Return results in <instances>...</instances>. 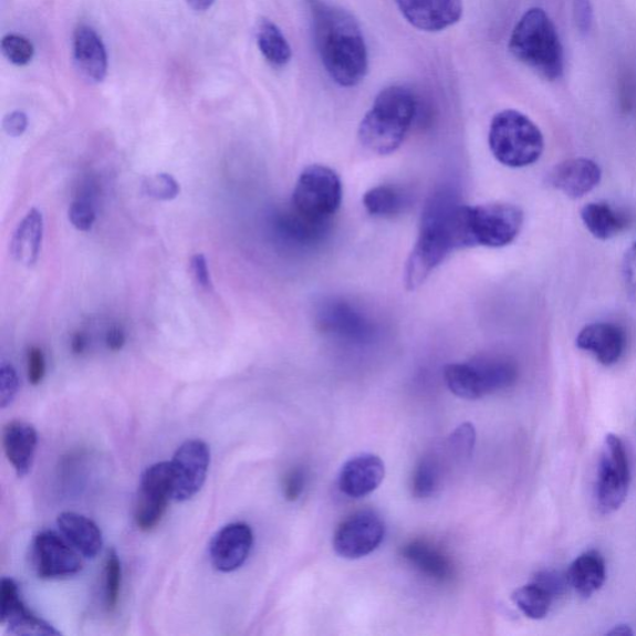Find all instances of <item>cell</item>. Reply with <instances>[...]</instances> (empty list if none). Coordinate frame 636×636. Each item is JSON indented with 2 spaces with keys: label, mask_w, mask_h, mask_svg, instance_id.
Returning a JSON list of instances; mask_svg holds the SVG:
<instances>
[{
  "label": "cell",
  "mask_w": 636,
  "mask_h": 636,
  "mask_svg": "<svg viewBox=\"0 0 636 636\" xmlns=\"http://www.w3.org/2000/svg\"><path fill=\"white\" fill-rule=\"evenodd\" d=\"M74 59L79 72L90 83H103L107 75V53L94 28L80 25L75 30Z\"/></svg>",
  "instance_id": "obj_21"
},
{
  "label": "cell",
  "mask_w": 636,
  "mask_h": 636,
  "mask_svg": "<svg viewBox=\"0 0 636 636\" xmlns=\"http://www.w3.org/2000/svg\"><path fill=\"white\" fill-rule=\"evenodd\" d=\"M126 343V333L123 327L114 326L111 327L106 335L107 348L114 352L124 348Z\"/></svg>",
  "instance_id": "obj_45"
},
{
  "label": "cell",
  "mask_w": 636,
  "mask_h": 636,
  "mask_svg": "<svg viewBox=\"0 0 636 636\" xmlns=\"http://www.w3.org/2000/svg\"><path fill=\"white\" fill-rule=\"evenodd\" d=\"M476 428L470 423L462 424L449 438L448 444L451 456L458 460L469 459L473 447H476Z\"/></svg>",
  "instance_id": "obj_35"
},
{
  "label": "cell",
  "mask_w": 636,
  "mask_h": 636,
  "mask_svg": "<svg viewBox=\"0 0 636 636\" xmlns=\"http://www.w3.org/2000/svg\"><path fill=\"white\" fill-rule=\"evenodd\" d=\"M3 450L19 478L28 476L33 468L38 447L37 429L23 420H13L3 428Z\"/></svg>",
  "instance_id": "obj_22"
},
{
  "label": "cell",
  "mask_w": 636,
  "mask_h": 636,
  "mask_svg": "<svg viewBox=\"0 0 636 636\" xmlns=\"http://www.w3.org/2000/svg\"><path fill=\"white\" fill-rule=\"evenodd\" d=\"M58 528L64 539L85 559L93 560L103 549V532L97 524L83 514L75 512L60 513Z\"/></svg>",
  "instance_id": "obj_24"
},
{
  "label": "cell",
  "mask_w": 636,
  "mask_h": 636,
  "mask_svg": "<svg viewBox=\"0 0 636 636\" xmlns=\"http://www.w3.org/2000/svg\"><path fill=\"white\" fill-rule=\"evenodd\" d=\"M0 622L14 635H60L53 625L27 608L12 578H3L0 583Z\"/></svg>",
  "instance_id": "obj_15"
},
{
  "label": "cell",
  "mask_w": 636,
  "mask_h": 636,
  "mask_svg": "<svg viewBox=\"0 0 636 636\" xmlns=\"http://www.w3.org/2000/svg\"><path fill=\"white\" fill-rule=\"evenodd\" d=\"M171 499L170 461H161L149 467L139 481L135 522L138 530L149 532L164 519Z\"/></svg>",
  "instance_id": "obj_11"
},
{
  "label": "cell",
  "mask_w": 636,
  "mask_h": 636,
  "mask_svg": "<svg viewBox=\"0 0 636 636\" xmlns=\"http://www.w3.org/2000/svg\"><path fill=\"white\" fill-rule=\"evenodd\" d=\"M210 466V450L204 440L190 439L177 449L171 468V499L185 502L204 488Z\"/></svg>",
  "instance_id": "obj_12"
},
{
  "label": "cell",
  "mask_w": 636,
  "mask_h": 636,
  "mask_svg": "<svg viewBox=\"0 0 636 636\" xmlns=\"http://www.w3.org/2000/svg\"><path fill=\"white\" fill-rule=\"evenodd\" d=\"M623 279L632 295H636V240L623 260Z\"/></svg>",
  "instance_id": "obj_41"
},
{
  "label": "cell",
  "mask_w": 636,
  "mask_h": 636,
  "mask_svg": "<svg viewBox=\"0 0 636 636\" xmlns=\"http://www.w3.org/2000/svg\"><path fill=\"white\" fill-rule=\"evenodd\" d=\"M18 390V373L10 363L3 362L0 367V407H9L14 402Z\"/></svg>",
  "instance_id": "obj_38"
},
{
  "label": "cell",
  "mask_w": 636,
  "mask_h": 636,
  "mask_svg": "<svg viewBox=\"0 0 636 636\" xmlns=\"http://www.w3.org/2000/svg\"><path fill=\"white\" fill-rule=\"evenodd\" d=\"M517 365L507 357L484 356L451 363L444 369L447 386L459 398L477 400L508 389L518 380Z\"/></svg>",
  "instance_id": "obj_6"
},
{
  "label": "cell",
  "mask_w": 636,
  "mask_h": 636,
  "mask_svg": "<svg viewBox=\"0 0 636 636\" xmlns=\"http://www.w3.org/2000/svg\"><path fill=\"white\" fill-rule=\"evenodd\" d=\"M571 587L583 598H591L607 580V565L598 551L584 552L573 561L567 572Z\"/></svg>",
  "instance_id": "obj_27"
},
{
  "label": "cell",
  "mask_w": 636,
  "mask_h": 636,
  "mask_svg": "<svg viewBox=\"0 0 636 636\" xmlns=\"http://www.w3.org/2000/svg\"><path fill=\"white\" fill-rule=\"evenodd\" d=\"M306 481L307 477L304 469L296 468L290 470L284 478V483H282L284 498L290 502L298 501L301 494L304 493Z\"/></svg>",
  "instance_id": "obj_39"
},
{
  "label": "cell",
  "mask_w": 636,
  "mask_h": 636,
  "mask_svg": "<svg viewBox=\"0 0 636 636\" xmlns=\"http://www.w3.org/2000/svg\"><path fill=\"white\" fill-rule=\"evenodd\" d=\"M489 145L501 165L523 168L541 158L544 138L530 117L517 110H503L491 121Z\"/></svg>",
  "instance_id": "obj_5"
},
{
  "label": "cell",
  "mask_w": 636,
  "mask_h": 636,
  "mask_svg": "<svg viewBox=\"0 0 636 636\" xmlns=\"http://www.w3.org/2000/svg\"><path fill=\"white\" fill-rule=\"evenodd\" d=\"M633 630L630 629L629 625H617V627H614L608 635H618V636H627V635H633Z\"/></svg>",
  "instance_id": "obj_48"
},
{
  "label": "cell",
  "mask_w": 636,
  "mask_h": 636,
  "mask_svg": "<svg viewBox=\"0 0 636 636\" xmlns=\"http://www.w3.org/2000/svg\"><path fill=\"white\" fill-rule=\"evenodd\" d=\"M254 546V533L244 522L227 524L217 532L209 544V559L213 567L221 573L239 570L250 556Z\"/></svg>",
  "instance_id": "obj_14"
},
{
  "label": "cell",
  "mask_w": 636,
  "mask_h": 636,
  "mask_svg": "<svg viewBox=\"0 0 636 636\" xmlns=\"http://www.w3.org/2000/svg\"><path fill=\"white\" fill-rule=\"evenodd\" d=\"M46 373V361L42 348L32 347L28 351V379L33 386L43 382Z\"/></svg>",
  "instance_id": "obj_40"
},
{
  "label": "cell",
  "mask_w": 636,
  "mask_h": 636,
  "mask_svg": "<svg viewBox=\"0 0 636 636\" xmlns=\"http://www.w3.org/2000/svg\"><path fill=\"white\" fill-rule=\"evenodd\" d=\"M215 2L216 0H187L188 6L196 12H206Z\"/></svg>",
  "instance_id": "obj_47"
},
{
  "label": "cell",
  "mask_w": 636,
  "mask_h": 636,
  "mask_svg": "<svg viewBox=\"0 0 636 636\" xmlns=\"http://www.w3.org/2000/svg\"><path fill=\"white\" fill-rule=\"evenodd\" d=\"M144 190L150 198L168 201L179 196L180 186L170 175L159 174L145 181Z\"/></svg>",
  "instance_id": "obj_36"
},
{
  "label": "cell",
  "mask_w": 636,
  "mask_h": 636,
  "mask_svg": "<svg viewBox=\"0 0 636 636\" xmlns=\"http://www.w3.org/2000/svg\"><path fill=\"white\" fill-rule=\"evenodd\" d=\"M575 23L581 32L587 33L592 25L593 12L590 0H574Z\"/></svg>",
  "instance_id": "obj_44"
},
{
  "label": "cell",
  "mask_w": 636,
  "mask_h": 636,
  "mask_svg": "<svg viewBox=\"0 0 636 636\" xmlns=\"http://www.w3.org/2000/svg\"><path fill=\"white\" fill-rule=\"evenodd\" d=\"M417 111L418 100L410 88L393 85L382 90L361 121V144L373 154L396 153L406 139Z\"/></svg>",
  "instance_id": "obj_3"
},
{
  "label": "cell",
  "mask_w": 636,
  "mask_h": 636,
  "mask_svg": "<svg viewBox=\"0 0 636 636\" xmlns=\"http://www.w3.org/2000/svg\"><path fill=\"white\" fill-rule=\"evenodd\" d=\"M602 169L588 158H572L554 166L548 175L550 187L563 195L580 199L601 184Z\"/></svg>",
  "instance_id": "obj_17"
},
{
  "label": "cell",
  "mask_w": 636,
  "mask_h": 636,
  "mask_svg": "<svg viewBox=\"0 0 636 636\" xmlns=\"http://www.w3.org/2000/svg\"><path fill=\"white\" fill-rule=\"evenodd\" d=\"M554 598H556V595L536 577L512 594V601L517 604V607L528 618L533 621H541L548 617Z\"/></svg>",
  "instance_id": "obj_29"
},
{
  "label": "cell",
  "mask_w": 636,
  "mask_h": 636,
  "mask_svg": "<svg viewBox=\"0 0 636 636\" xmlns=\"http://www.w3.org/2000/svg\"><path fill=\"white\" fill-rule=\"evenodd\" d=\"M34 572L42 580L74 577L83 570L80 553L54 531L37 534L30 550Z\"/></svg>",
  "instance_id": "obj_13"
},
{
  "label": "cell",
  "mask_w": 636,
  "mask_h": 636,
  "mask_svg": "<svg viewBox=\"0 0 636 636\" xmlns=\"http://www.w3.org/2000/svg\"><path fill=\"white\" fill-rule=\"evenodd\" d=\"M400 13L414 28L437 33L457 24L462 17V0H395Z\"/></svg>",
  "instance_id": "obj_16"
},
{
  "label": "cell",
  "mask_w": 636,
  "mask_h": 636,
  "mask_svg": "<svg viewBox=\"0 0 636 636\" xmlns=\"http://www.w3.org/2000/svg\"><path fill=\"white\" fill-rule=\"evenodd\" d=\"M342 181L330 167H307L298 179L291 208L321 225H330L342 204Z\"/></svg>",
  "instance_id": "obj_7"
},
{
  "label": "cell",
  "mask_w": 636,
  "mask_h": 636,
  "mask_svg": "<svg viewBox=\"0 0 636 636\" xmlns=\"http://www.w3.org/2000/svg\"><path fill=\"white\" fill-rule=\"evenodd\" d=\"M363 206L372 217L393 218L406 206V197L396 187L377 186L363 196Z\"/></svg>",
  "instance_id": "obj_31"
},
{
  "label": "cell",
  "mask_w": 636,
  "mask_h": 636,
  "mask_svg": "<svg viewBox=\"0 0 636 636\" xmlns=\"http://www.w3.org/2000/svg\"><path fill=\"white\" fill-rule=\"evenodd\" d=\"M386 536V524L376 512L359 511L343 521L333 536L338 556L359 560L375 552Z\"/></svg>",
  "instance_id": "obj_10"
},
{
  "label": "cell",
  "mask_w": 636,
  "mask_h": 636,
  "mask_svg": "<svg viewBox=\"0 0 636 636\" xmlns=\"http://www.w3.org/2000/svg\"><path fill=\"white\" fill-rule=\"evenodd\" d=\"M386 477V467L375 453H361L342 467L338 487L351 499H362L376 491Z\"/></svg>",
  "instance_id": "obj_19"
},
{
  "label": "cell",
  "mask_w": 636,
  "mask_h": 636,
  "mask_svg": "<svg viewBox=\"0 0 636 636\" xmlns=\"http://www.w3.org/2000/svg\"><path fill=\"white\" fill-rule=\"evenodd\" d=\"M581 217L590 233L599 240L617 237L629 223L627 216L604 201L584 206Z\"/></svg>",
  "instance_id": "obj_28"
},
{
  "label": "cell",
  "mask_w": 636,
  "mask_h": 636,
  "mask_svg": "<svg viewBox=\"0 0 636 636\" xmlns=\"http://www.w3.org/2000/svg\"><path fill=\"white\" fill-rule=\"evenodd\" d=\"M3 128L10 137H20L28 128V116L23 111H13L3 119Z\"/></svg>",
  "instance_id": "obj_43"
},
{
  "label": "cell",
  "mask_w": 636,
  "mask_h": 636,
  "mask_svg": "<svg viewBox=\"0 0 636 636\" xmlns=\"http://www.w3.org/2000/svg\"><path fill=\"white\" fill-rule=\"evenodd\" d=\"M121 582H123V569L117 553L113 550L108 552L105 564V605L110 613L117 608Z\"/></svg>",
  "instance_id": "obj_33"
},
{
  "label": "cell",
  "mask_w": 636,
  "mask_h": 636,
  "mask_svg": "<svg viewBox=\"0 0 636 636\" xmlns=\"http://www.w3.org/2000/svg\"><path fill=\"white\" fill-rule=\"evenodd\" d=\"M442 467L436 457L423 458L411 478V493L417 499H428L436 493L441 484Z\"/></svg>",
  "instance_id": "obj_32"
},
{
  "label": "cell",
  "mask_w": 636,
  "mask_h": 636,
  "mask_svg": "<svg viewBox=\"0 0 636 636\" xmlns=\"http://www.w3.org/2000/svg\"><path fill=\"white\" fill-rule=\"evenodd\" d=\"M305 2L323 67L340 86H357L366 77L369 62L365 35L356 18L327 0Z\"/></svg>",
  "instance_id": "obj_2"
},
{
  "label": "cell",
  "mask_w": 636,
  "mask_h": 636,
  "mask_svg": "<svg viewBox=\"0 0 636 636\" xmlns=\"http://www.w3.org/2000/svg\"><path fill=\"white\" fill-rule=\"evenodd\" d=\"M258 46L267 62L278 69L285 67L292 58V50L284 33L270 19H261L257 30Z\"/></svg>",
  "instance_id": "obj_30"
},
{
  "label": "cell",
  "mask_w": 636,
  "mask_h": 636,
  "mask_svg": "<svg viewBox=\"0 0 636 636\" xmlns=\"http://www.w3.org/2000/svg\"><path fill=\"white\" fill-rule=\"evenodd\" d=\"M69 220L79 231H90L93 229L96 221V210L86 198H81L74 201L69 209Z\"/></svg>",
  "instance_id": "obj_37"
},
{
  "label": "cell",
  "mask_w": 636,
  "mask_h": 636,
  "mask_svg": "<svg viewBox=\"0 0 636 636\" xmlns=\"http://www.w3.org/2000/svg\"><path fill=\"white\" fill-rule=\"evenodd\" d=\"M523 211L509 204L469 206L473 247L503 248L517 240L523 227Z\"/></svg>",
  "instance_id": "obj_9"
},
{
  "label": "cell",
  "mask_w": 636,
  "mask_h": 636,
  "mask_svg": "<svg viewBox=\"0 0 636 636\" xmlns=\"http://www.w3.org/2000/svg\"><path fill=\"white\" fill-rule=\"evenodd\" d=\"M191 275H194L197 284L205 290L211 289L210 272L208 261L204 254H197L190 260Z\"/></svg>",
  "instance_id": "obj_42"
},
{
  "label": "cell",
  "mask_w": 636,
  "mask_h": 636,
  "mask_svg": "<svg viewBox=\"0 0 636 636\" xmlns=\"http://www.w3.org/2000/svg\"><path fill=\"white\" fill-rule=\"evenodd\" d=\"M630 462L623 440L608 434L603 442L599 458L595 498L601 513L618 511L627 500L630 487Z\"/></svg>",
  "instance_id": "obj_8"
},
{
  "label": "cell",
  "mask_w": 636,
  "mask_h": 636,
  "mask_svg": "<svg viewBox=\"0 0 636 636\" xmlns=\"http://www.w3.org/2000/svg\"><path fill=\"white\" fill-rule=\"evenodd\" d=\"M400 554L414 569L431 581L449 583L456 575V569L447 554L427 541H410L404 544Z\"/></svg>",
  "instance_id": "obj_23"
},
{
  "label": "cell",
  "mask_w": 636,
  "mask_h": 636,
  "mask_svg": "<svg viewBox=\"0 0 636 636\" xmlns=\"http://www.w3.org/2000/svg\"><path fill=\"white\" fill-rule=\"evenodd\" d=\"M2 53L10 63L24 66L32 62L35 49L23 35L8 34L2 40Z\"/></svg>",
  "instance_id": "obj_34"
},
{
  "label": "cell",
  "mask_w": 636,
  "mask_h": 636,
  "mask_svg": "<svg viewBox=\"0 0 636 636\" xmlns=\"http://www.w3.org/2000/svg\"><path fill=\"white\" fill-rule=\"evenodd\" d=\"M575 345L608 367L623 357L627 348V333L612 322L592 323L580 332Z\"/></svg>",
  "instance_id": "obj_18"
},
{
  "label": "cell",
  "mask_w": 636,
  "mask_h": 636,
  "mask_svg": "<svg viewBox=\"0 0 636 636\" xmlns=\"http://www.w3.org/2000/svg\"><path fill=\"white\" fill-rule=\"evenodd\" d=\"M510 52L543 79L556 81L564 73V52L551 18L541 8H531L519 20L510 38Z\"/></svg>",
  "instance_id": "obj_4"
},
{
  "label": "cell",
  "mask_w": 636,
  "mask_h": 636,
  "mask_svg": "<svg viewBox=\"0 0 636 636\" xmlns=\"http://www.w3.org/2000/svg\"><path fill=\"white\" fill-rule=\"evenodd\" d=\"M473 248L469 228V206L448 194L434 196L423 211L419 236L404 270V284L413 291L453 251Z\"/></svg>",
  "instance_id": "obj_1"
},
{
  "label": "cell",
  "mask_w": 636,
  "mask_h": 636,
  "mask_svg": "<svg viewBox=\"0 0 636 636\" xmlns=\"http://www.w3.org/2000/svg\"><path fill=\"white\" fill-rule=\"evenodd\" d=\"M319 325L330 335L353 342L365 341L372 333L367 319L343 301L323 305L319 312Z\"/></svg>",
  "instance_id": "obj_20"
},
{
  "label": "cell",
  "mask_w": 636,
  "mask_h": 636,
  "mask_svg": "<svg viewBox=\"0 0 636 636\" xmlns=\"http://www.w3.org/2000/svg\"><path fill=\"white\" fill-rule=\"evenodd\" d=\"M87 336L83 332H77L76 335L73 337L72 341V350L75 355H83V353L87 348Z\"/></svg>",
  "instance_id": "obj_46"
},
{
  "label": "cell",
  "mask_w": 636,
  "mask_h": 636,
  "mask_svg": "<svg viewBox=\"0 0 636 636\" xmlns=\"http://www.w3.org/2000/svg\"><path fill=\"white\" fill-rule=\"evenodd\" d=\"M277 236L288 244L296 247H311L326 236L330 225L316 223L298 213L291 207L279 211L274 217Z\"/></svg>",
  "instance_id": "obj_26"
},
{
  "label": "cell",
  "mask_w": 636,
  "mask_h": 636,
  "mask_svg": "<svg viewBox=\"0 0 636 636\" xmlns=\"http://www.w3.org/2000/svg\"><path fill=\"white\" fill-rule=\"evenodd\" d=\"M44 239V217L37 208L30 209L28 215L20 221L12 241H10V254L24 267H34L42 252Z\"/></svg>",
  "instance_id": "obj_25"
}]
</instances>
